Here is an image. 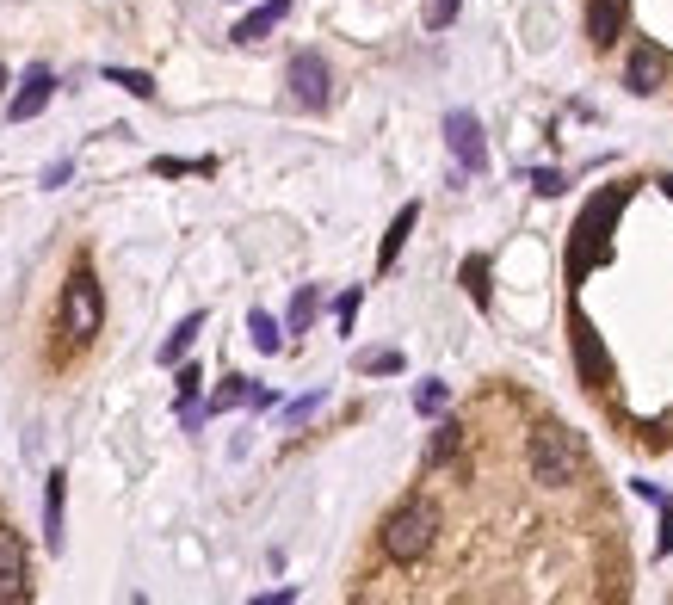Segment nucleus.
I'll use <instances>...</instances> for the list:
<instances>
[{
	"instance_id": "nucleus-1",
	"label": "nucleus",
	"mask_w": 673,
	"mask_h": 605,
	"mask_svg": "<svg viewBox=\"0 0 673 605\" xmlns=\"http://www.w3.org/2000/svg\"><path fill=\"white\" fill-rule=\"evenodd\" d=\"M439 531H445V513H439V501L433 494H408V501L383 519V531H377V550L396 562V568H420L433 550H439Z\"/></svg>"
},
{
	"instance_id": "nucleus-2",
	"label": "nucleus",
	"mask_w": 673,
	"mask_h": 605,
	"mask_svg": "<svg viewBox=\"0 0 673 605\" xmlns=\"http://www.w3.org/2000/svg\"><path fill=\"white\" fill-rule=\"evenodd\" d=\"M525 470L550 482V488H575L587 482V445L575 426H562V420H538L525 433Z\"/></svg>"
},
{
	"instance_id": "nucleus-3",
	"label": "nucleus",
	"mask_w": 673,
	"mask_h": 605,
	"mask_svg": "<svg viewBox=\"0 0 673 605\" xmlns=\"http://www.w3.org/2000/svg\"><path fill=\"white\" fill-rule=\"evenodd\" d=\"M56 322H62V334H68V340H93V334H99L105 303H99V284H93V272H87V266L62 284V309H56Z\"/></svg>"
},
{
	"instance_id": "nucleus-4",
	"label": "nucleus",
	"mask_w": 673,
	"mask_h": 605,
	"mask_svg": "<svg viewBox=\"0 0 673 605\" xmlns=\"http://www.w3.org/2000/svg\"><path fill=\"white\" fill-rule=\"evenodd\" d=\"M624 87H630L636 99H649V93L667 87V50H661L655 38H643V44L624 56Z\"/></svg>"
},
{
	"instance_id": "nucleus-5",
	"label": "nucleus",
	"mask_w": 673,
	"mask_h": 605,
	"mask_svg": "<svg viewBox=\"0 0 673 605\" xmlns=\"http://www.w3.org/2000/svg\"><path fill=\"white\" fill-rule=\"evenodd\" d=\"M445 142H451V155H457V167H464V173H482L488 167V142H482L476 112H451L445 118Z\"/></svg>"
},
{
	"instance_id": "nucleus-6",
	"label": "nucleus",
	"mask_w": 673,
	"mask_h": 605,
	"mask_svg": "<svg viewBox=\"0 0 673 605\" xmlns=\"http://www.w3.org/2000/svg\"><path fill=\"white\" fill-rule=\"evenodd\" d=\"M291 99L303 105V112H322V105H328V62L315 50H303L291 62Z\"/></svg>"
},
{
	"instance_id": "nucleus-7",
	"label": "nucleus",
	"mask_w": 673,
	"mask_h": 605,
	"mask_svg": "<svg viewBox=\"0 0 673 605\" xmlns=\"http://www.w3.org/2000/svg\"><path fill=\"white\" fill-rule=\"evenodd\" d=\"M50 93H56V75H50L44 62H31V68H25V81H19V93L7 99V118H13V124H25V118H38L44 105H50Z\"/></svg>"
},
{
	"instance_id": "nucleus-8",
	"label": "nucleus",
	"mask_w": 673,
	"mask_h": 605,
	"mask_svg": "<svg viewBox=\"0 0 673 605\" xmlns=\"http://www.w3.org/2000/svg\"><path fill=\"white\" fill-rule=\"evenodd\" d=\"M0 599H31V568H25V544L13 531H0Z\"/></svg>"
},
{
	"instance_id": "nucleus-9",
	"label": "nucleus",
	"mask_w": 673,
	"mask_h": 605,
	"mask_svg": "<svg viewBox=\"0 0 673 605\" xmlns=\"http://www.w3.org/2000/svg\"><path fill=\"white\" fill-rule=\"evenodd\" d=\"M62 519H68V476L50 470V482H44V544L50 550H62Z\"/></svg>"
},
{
	"instance_id": "nucleus-10",
	"label": "nucleus",
	"mask_w": 673,
	"mask_h": 605,
	"mask_svg": "<svg viewBox=\"0 0 673 605\" xmlns=\"http://www.w3.org/2000/svg\"><path fill=\"white\" fill-rule=\"evenodd\" d=\"M414 223H420V204H402V210H396V223H389V235H383V247H377V272L396 266V254H402V241L414 235Z\"/></svg>"
},
{
	"instance_id": "nucleus-11",
	"label": "nucleus",
	"mask_w": 673,
	"mask_h": 605,
	"mask_svg": "<svg viewBox=\"0 0 673 605\" xmlns=\"http://www.w3.org/2000/svg\"><path fill=\"white\" fill-rule=\"evenodd\" d=\"M285 13H291V0H266V7H260V13H247V19L235 25V44H260V38H266V31H272L278 19H285Z\"/></svg>"
},
{
	"instance_id": "nucleus-12",
	"label": "nucleus",
	"mask_w": 673,
	"mask_h": 605,
	"mask_svg": "<svg viewBox=\"0 0 673 605\" xmlns=\"http://www.w3.org/2000/svg\"><path fill=\"white\" fill-rule=\"evenodd\" d=\"M198 334H204V315H186V322H180V328H173V334L161 340V352H155V359H161V365H180L186 352H192V340H198Z\"/></svg>"
},
{
	"instance_id": "nucleus-13",
	"label": "nucleus",
	"mask_w": 673,
	"mask_h": 605,
	"mask_svg": "<svg viewBox=\"0 0 673 605\" xmlns=\"http://www.w3.org/2000/svg\"><path fill=\"white\" fill-rule=\"evenodd\" d=\"M247 340H254V352H266V359H272V352H285V328H278L266 309L247 315Z\"/></svg>"
},
{
	"instance_id": "nucleus-14",
	"label": "nucleus",
	"mask_w": 673,
	"mask_h": 605,
	"mask_svg": "<svg viewBox=\"0 0 673 605\" xmlns=\"http://www.w3.org/2000/svg\"><path fill=\"white\" fill-rule=\"evenodd\" d=\"M241 402H254V383H247V377H223V389L204 402V414H229V408H241Z\"/></svg>"
},
{
	"instance_id": "nucleus-15",
	"label": "nucleus",
	"mask_w": 673,
	"mask_h": 605,
	"mask_svg": "<svg viewBox=\"0 0 673 605\" xmlns=\"http://www.w3.org/2000/svg\"><path fill=\"white\" fill-rule=\"evenodd\" d=\"M414 408H420V414H445V408H451V383H439V377H427V383H420V389H414Z\"/></svg>"
},
{
	"instance_id": "nucleus-16",
	"label": "nucleus",
	"mask_w": 673,
	"mask_h": 605,
	"mask_svg": "<svg viewBox=\"0 0 673 605\" xmlns=\"http://www.w3.org/2000/svg\"><path fill=\"white\" fill-rule=\"evenodd\" d=\"M315 309H322V291H315V284H303L297 303H291V334H303V328L315 322Z\"/></svg>"
},
{
	"instance_id": "nucleus-17",
	"label": "nucleus",
	"mask_w": 673,
	"mask_h": 605,
	"mask_svg": "<svg viewBox=\"0 0 673 605\" xmlns=\"http://www.w3.org/2000/svg\"><path fill=\"white\" fill-rule=\"evenodd\" d=\"M105 81L124 87V93H136V99H155V81H149V75H136V68H105Z\"/></svg>"
},
{
	"instance_id": "nucleus-18",
	"label": "nucleus",
	"mask_w": 673,
	"mask_h": 605,
	"mask_svg": "<svg viewBox=\"0 0 673 605\" xmlns=\"http://www.w3.org/2000/svg\"><path fill=\"white\" fill-rule=\"evenodd\" d=\"M457 13H464V0H427V7H420V25H427V31H445Z\"/></svg>"
},
{
	"instance_id": "nucleus-19",
	"label": "nucleus",
	"mask_w": 673,
	"mask_h": 605,
	"mask_svg": "<svg viewBox=\"0 0 673 605\" xmlns=\"http://www.w3.org/2000/svg\"><path fill=\"white\" fill-rule=\"evenodd\" d=\"M464 284H470L476 309H488V260H482V254H470V260H464Z\"/></svg>"
},
{
	"instance_id": "nucleus-20",
	"label": "nucleus",
	"mask_w": 673,
	"mask_h": 605,
	"mask_svg": "<svg viewBox=\"0 0 673 605\" xmlns=\"http://www.w3.org/2000/svg\"><path fill=\"white\" fill-rule=\"evenodd\" d=\"M359 371L365 377H396L402 371V352H359Z\"/></svg>"
},
{
	"instance_id": "nucleus-21",
	"label": "nucleus",
	"mask_w": 673,
	"mask_h": 605,
	"mask_svg": "<svg viewBox=\"0 0 673 605\" xmlns=\"http://www.w3.org/2000/svg\"><path fill=\"white\" fill-rule=\"evenodd\" d=\"M155 173H161V180H180V173H217V161H210V155L204 161H173V155H161Z\"/></svg>"
},
{
	"instance_id": "nucleus-22",
	"label": "nucleus",
	"mask_w": 673,
	"mask_h": 605,
	"mask_svg": "<svg viewBox=\"0 0 673 605\" xmlns=\"http://www.w3.org/2000/svg\"><path fill=\"white\" fill-rule=\"evenodd\" d=\"M359 303H365V291H359V284H352V291H346V297L334 303V309H340V328H346V334H352V315H359Z\"/></svg>"
},
{
	"instance_id": "nucleus-23",
	"label": "nucleus",
	"mask_w": 673,
	"mask_h": 605,
	"mask_svg": "<svg viewBox=\"0 0 673 605\" xmlns=\"http://www.w3.org/2000/svg\"><path fill=\"white\" fill-rule=\"evenodd\" d=\"M198 383H204V371H198V365H186V371H180V408H186V402H198Z\"/></svg>"
},
{
	"instance_id": "nucleus-24",
	"label": "nucleus",
	"mask_w": 673,
	"mask_h": 605,
	"mask_svg": "<svg viewBox=\"0 0 673 605\" xmlns=\"http://www.w3.org/2000/svg\"><path fill=\"white\" fill-rule=\"evenodd\" d=\"M531 186H538L544 198H556V192H562V186H569V180H562V173H556V167H544V173H531Z\"/></svg>"
},
{
	"instance_id": "nucleus-25",
	"label": "nucleus",
	"mask_w": 673,
	"mask_h": 605,
	"mask_svg": "<svg viewBox=\"0 0 673 605\" xmlns=\"http://www.w3.org/2000/svg\"><path fill=\"white\" fill-rule=\"evenodd\" d=\"M315 408H322V396H303V402H291V408H285V420H309Z\"/></svg>"
},
{
	"instance_id": "nucleus-26",
	"label": "nucleus",
	"mask_w": 673,
	"mask_h": 605,
	"mask_svg": "<svg viewBox=\"0 0 673 605\" xmlns=\"http://www.w3.org/2000/svg\"><path fill=\"white\" fill-rule=\"evenodd\" d=\"M68 173H75V167H68V161H56V167H44V186L56 192V186H68Z\"/></svg>"
},
{
	"instance_id": "nucleus-27",
	"label": "nucleus",
	"mask_w": 673,
	"mask_h": 605,
	"mask_svg": "<svg viewBox=\"0 0 673 605\" xmlns=\"http://www.w3.org/2000/svg\"><path fill=\"white\" fill-rule=\"evenodd\" d=\"M0 93H7V68H0Z\"/></svg>"
}]
</instances>
